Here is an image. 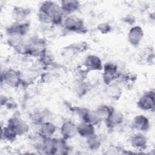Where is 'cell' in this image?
<instances>
[{"mask_svg":"<svg viewBox=\"0 0 155 155\" xmlns=\"http://www.w3.org/2000/svg\"><path fill=\"white\" fill-rule=\"evenodd\" d=\"M64 14L61 5L53 1H44L39 7L38 15L43 23L59 25L62 22Z\"/></svg>","mask_w":155,"mask_h":155,"instance_id":"1","label":"cell"},{"mask_svg":"<svg viewBox=\"0 0 155 155\" xmlns=\"http://www.w3.org/2000/svg\"><path fill=\"white\" fill-rule=\"evenodd\" d=\"M75 111L81 117L82 122H85L91 125H97L104 120L100 113L96 110H90L87 108H75Z\"/></svg>","mask_w":155,"mask_h":155,"instance_id":"2","label":"cell"},{"mask_svg":"<svg viewBox=\"0 0 155 155\" xmlns=\"http://www.w3.org/2000/svg\"><path fill=\"white\" fill-rule=\"evenodd\" d=\"M63 25L66 30L70 31L85 33L87 31L83 20L74 15L67 17L63 21Z\"/></svg>","mask_w":155,"mask_h":155,"instance_id":"3","label":"cell"},{"mask_svg":"<svg viewBox=\"0 0 155 155\" xmlns=\"http://www.w3.org/2000/svg\"><path fill=\"white\" fill-rule=\"evenodd\" d=\"M1 80L8 86L13 88L18 87L22 82L20 73L13 69L5 71L1 75Z\"/></svg>","mask_w":155,"mask_h":155,"instance_id":"4","label":"cell"},{"mask_svg":"<svg viewBox=\"0 0 155 155\" xmlns=\"http://www.w3.org/2000/svg\"><path fill=\"white\" fill-rule=\"evenodd\" d=\"M7 126L12 129L18 136L25 134L29 130L28 125L19 116H12L8 120Z\"/></svg>","mask_w":155,"mask_h":155,"instance_id":"5","label":"cell"},{"mask_svg":"<svg viewBox=\"0 0 155 155\" xmlns=\"http://www.w3.org/2000/svg\"><path fill=\"white\" fill-rule=\"evenodd\" d=\"M103 80L106 85H110L114 80L119 79L120 74L116 64L111 62L105 64L103 67Z\"/></svg>","mask_w":155,"mask_h":155,"instance_id":"6","label":"cell"},{"mask_svg":"<svg viewBox=\"0 0 155 155\" xmlns=\"http://www.w3.org/2000/svg\"><path fill=\"white\" fill-rule=\"evenodd\" d=\"M154 96V90H150L145 93L137 103L138 108L145 111H154L155 102Z\"/></svg>","mask_w":155,"mask_h":155,"instance_id":"7","label":"cell"},{"mask_svg":"<svg viewBox=\"0 0 155 155\" xmlns=\"http://www.w3.org/2000/svg\"><path fill=\"white\" fill-rule=\"evenodd\" d=\"M30 25L28 22H14L7 28L6 31L9 36H23L29 30Z\"/></svg>","mask_w":155,"mask_h":155,"instance_id":"8","label":"cell"},{"mask_svg":"<svg viewBox=\"0 0 155 155\" xmlns=\"http://www.w3.org/2000/svg\"><path fill=\"white\" fill-rule=\"evenodd\" d=\"M61 133L65 140L74 137L77 132V125L70 120L64 121L61 127Z\"/></svg>","mask_w":155,"mask_h":155,"instance_id":"9","label":"cell"},{"mask_svg":"<svg viewBox=\"0 0 155 155\" xmlns=\"http://www.w3.org/2000/svg\"><path fill=\"white\" fill-rule=\"evenodd\" d=\"M105 121L108 128H113L123 122L124 116L121 112L113 108L105 119Z\"/></svg>","mask_w":155,"mask_h":155,"instance_id":"10","label":"cell"},{"mask_svg":"<svg viewBox=\"0 0 155 155\" xmlns=\"http://www.w3.org/2000/svg\"><path fill=\"white\" fill-rule=\"evenodd\" d=\"M143 36V31L139 26L133 27L128 34V39L131 45L134 47H137Z\"/></svg>","mask_w":155,"mask_h":155,"instance_id":"11","label":"cell"},{"mask_svg":"<svg viewBox=\"0 0 155 155\" xmlns=\"http://www.w3.org/2000/svg\"><path fill=\"white\" fill-rule=\"evenodd\" d=\"M84 65L88 71H100L103 69L101 59L96 55H88L85 59Z\"/></svg>","mask_w":155,"mask_h":155,"instance_id":"12","label":"cell"},{"mask_svg":"<svg viewBox=\"0 0 155 155\" xmlns=\"http://www.w3.org/2000/svg\"><path fill=\"white\" fill-rule=\"evenodd\" d=\"M132 125L134 129L142 132L147 131L150 127V124L148 119L142 114L135 116L133 120Z\"/></svg>","mask_w":155,"mask_h":155,"instance_id":"13","label":"cell"},{"mask_svg":"<svg viewBox=\"0 0 155 155\" xmlns=\"http://www.w3.org/2000/svg\"><path fill=\"white\" fill-rule=\"evenodd\" d=\"M130 143L133 148L140 151L146 148L147 145V140L143 134L138 133L131 136Z\"/></svg>","mask_w":155,"mask_h":155,"instance_id":"14","label":"cell"},{"mask_svg":"<svg viewBox=\"0 0 155 155\" xmlns=\"http://www.w3.org/2000/svg\"><path fill=\"white\" fill-rule=\"evenodd\" d=\"M30 12L29 8L20 6H15L12 10V16L15 22H23L29 15Z\"/></svg>","mask_w":155,"mask_h":155,"instance_id":"15","label":"cell"},{"mask_svg":"<svg viewBox=\"0 0 155 155\" xmlns=\"http://www.w3.org/2000/svg\"><path fill=\"white\" fill-rule=\"evenodd\" d=\"M78 134L83 137H88L95 133L94 127L93 125L82 122L77 125Z\"/></svg>","mask_w":155,"mask_h":155,"instance_id":"16","label":"cell"},{"mask_svg":"<svg viewBox=\"0 0 155 155\" xmlns=\"http://www.w3.org/2000/svg\"><path fill=\"white\" fill-rule=\"evenodd\" d=\"M80 2L76 0H65L61 2V7L64 13L71 14L80 7Z\"/></svg>","mask_w":155,"mask_h":155,"instance_id":"17","label":"cell"},{"mask_svg":"<svg viewBox=\"0 0 155 155\" xmlns=\"http://www.w3.org/2000/svg\"><path fill=\"white\" fill-rule=\"evenodd\" d=\"M56 130V126L50 122H44L41 124L39 133L45 139L51 138Z\"/></svg>","mask_w":155,"mask_h":155,"instance_id":"18","label":"cell"},{"mask_svg":"<svg viewBox=\"0 0 155 155\" xmlns=\"http://www.w3.org/2000/svg\"><path fill=\"white\" fill-rule=\"evenodd\" d=\"M105 93L109 98L113 100H118L122 95V90L117 84H110L108 85Z\"/></svg>","mask_w":155,"mask_h":155,"instance_id":"19","label":"cell"},{"mask_svg":"<svg viewBox=\"0 0 155 155\" xmlns=\"http://www.w3.org/2000/svg\"><path fill=\"white\" fill-rule=\"evenodd\" d=\"M87 145L91 150H97L101 145V140L100 137L95 134V133L87 137Z\"/></svg>","mask_w":155,"mask_h":155,"instance_id":"20","label":"cell"},{"mask_svg":"<svg viewBox=\"0 0 155 155\" xmlns=\"http://www.w3.org/2000/svg\"><path fill=\"white\" fill-rule=\"evenodd\" d=\"M1 136H2V139L4 138V140L10 141V140H14L18 135L12 129H11L10 127H8L7 125V127L2 129Z\"/></svg>","mask_w":155,"mask_h":155,"instance_id":"21","label":"cell"},{"mask_svg":"<svg viewBox=\"0 0 155 155\" xmlns=\"http://www.w3.org/2000/svg\"><path fill=\"white\" fill-rule=\"evenodd\" d=\"M88 90L87 84L83 81H78L77 84L75 85V93L79 96L84 95Z\"/></svg>","mask_w":155,"mask_h":155,"instance_id":"22","label":"cell"},{"mask_svg":"<svg viewBox=\"0 0 155 155\" xmlns=\"http://www.w3.org/2000/svg\"><path fill=\"white\" fill-rule=\"evenodd\" d=\"M111 26L107 22L101 23L97 26L98 30L102 34H107L111 31Z\"/></svg>","mask_w":155,"mask_h":155,"instance_id":"23","label":"cell"}]
</instances>
